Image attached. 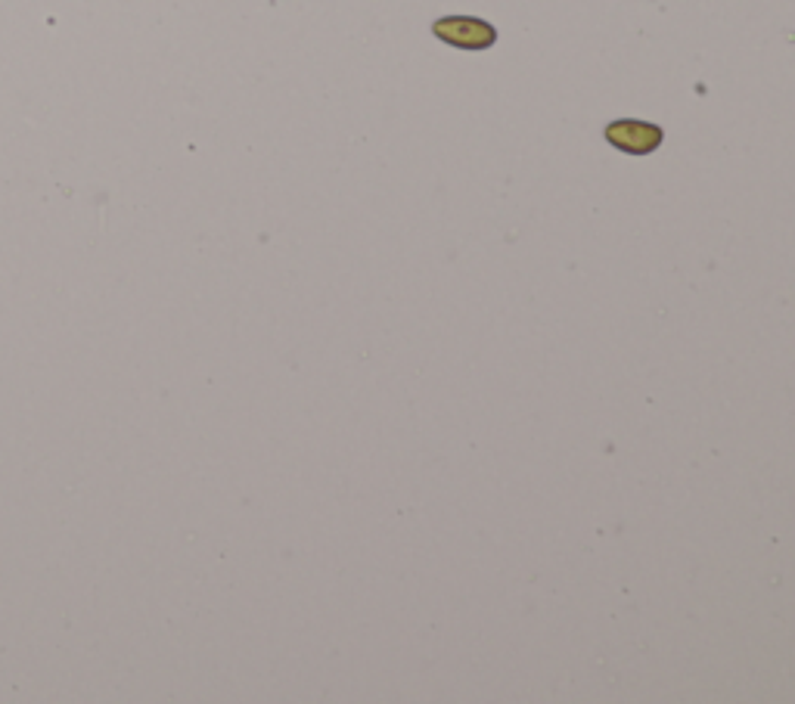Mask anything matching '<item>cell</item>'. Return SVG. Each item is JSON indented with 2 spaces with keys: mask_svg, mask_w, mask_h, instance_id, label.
<instances>
[{
  "mask_svg": "<svg viewBox=\"0 0 795 704\" xmlns=\"http://www.w3.org/2000/svg\"><path fill=\"white\" fill-rule=\"evenodd\" d=\"M432 35L457 50H489L497 44V28L479 16H442L432 22Z\"/></svg>",
  "mask_w": 795,
  "mask_h": 704,
  "instance_id": "cell-1",
  "label": "cell"
},
{
  "mask_svg": "<svg viewBox=\"0 0 795 704\" xmlns=\"http://www.w3.org/2000/svg\"><path fill=\"white\" fill-rule=\"evenodd\" d=\"M603 137L610 146H615L618 153H628V156H650L655 153L662 141H665V131L653 124V121L640 119H615L606 124Z\"/></svg>",
  "mask_w": 795,
  "mask_h": 704,
  "instance_id": "cell-2",
  "label": "cell"
}]
</instances>
